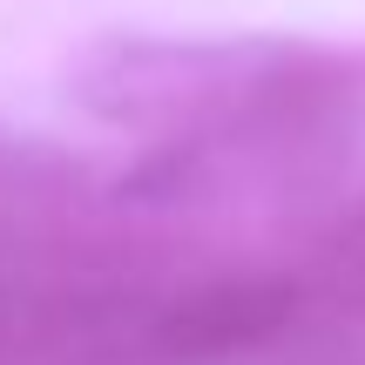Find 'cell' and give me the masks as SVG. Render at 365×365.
Returning a JSON list of instances; mask_svg holds the SVG:
<instances>
[{
  "instance_id": "6da1fadb",
  "label": "cell",
  "mask_w": 365,
  "mask_h": 365,
  "mask_svg": "<svg viewBox=\"0 0 365 365\" xmlns=\"http://www.w3.org/2000/svg\"><path fill=\"white\" fill-rule=\"evenodd\" d=\"M291 318H298L291 277H210L149 318L143 352L163 365H203V359H230L277 339Z\"/></svg>"
}]
</instances>
